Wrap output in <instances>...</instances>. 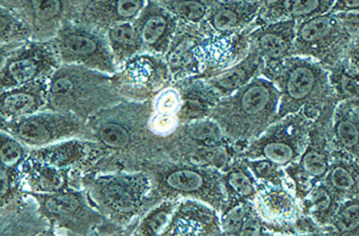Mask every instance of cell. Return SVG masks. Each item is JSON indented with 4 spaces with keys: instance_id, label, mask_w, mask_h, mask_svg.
Segmentation results:
<instances>
[{
    "instance_id": "obj_1",
    "label": "cell",
    "mask_w": 359,
    "mask_h": 236,
    "mask_svg": "<svg viewBox=\"0 0 359 236\" xmlns=\"http://www.w3.org/2000/svg\"><path fill=\"white\" fill-rule=\"evenodd\" d=\"M152 100H123L100 110L86 122L83 138L96 141L104 158L90 173L136 171L142 164L169 160L168 138L153 134L149 128Z\"/></svg>"
},
{
    "instance_id": "obj_2",
    "label": "cell",
    "mask_w": 359,
    "mask_h": 236,
    "mask_svg": "<svg viewBox=\"0 0 359 236\" xmlns=\"http://www.w3.org/2000/svg\"><path fill=\"white\" fill-rule=\"evenodd\" d=\"M279 99L274 82L258 76L236 92L222 97L210 117L219 124L238 154L276 122Z\"/></svg>"
},
{
    "instance_id": "obj_3",
    "label": "cell",
    "mask_w": 359,
    "mask_h": 236,
    "mask_svg": "<svg viewBox=\"0 0 359 236\" xmlns=\"http://www.w3.org/2000/svg\"><path fill=\"white\" fill-rule=\"evenodd\" d=\"M274 82L280 95L277 119L304 113L314 120L325 105L337 100L331 81L330 71L314 59L291 56L262 75Z\"/></svg>"
},
{
    "instance_id": "obj_4",
    "label": "cell",
    "mask_w": 359,
    "mask_h": 236,
    "mask_svg": "<svg viewBox=\"0 0 359 236\" xmlns=\"http://www.w3.org/2000/svg\"><path fill=\"white\" fill-rule=\"evenodd\" d=\"M151 179L144 214L165 199L192 198L222 212L226 204L222 171L189 162L163 160L142 164ZM142 214V215H144Z\"/></svg>"
},
{
    "instance_id": "obj_5",
    "label": "cell",
    "mask_w": 359,
    "mask_h": 236,
    "mask_svg": "<svg viewBox=\"0 0 359 236\" xmlns=\"http://www.w3.org/2000/svg\"><path fill=\"white\" fill-rule=\"evenodd\" d=\"M125 100L112 75L77 65H60L49 77L46 110L72 114L87 122L100 110Z\"/></svg>"
},
{
    "instance_id": "obj_6",
    "label": "cell",
    "mask_w": 359,
    "mask_h": 236,
    "mask_svg": "<svg viewBox=\"0 0 359 236\" xmlns=\"http://www.w3.org/2000/svg\"><path fill=\"white\" fill-rule=\"evenodd\" d=\"M83 187L100 212L125 229L144 214L151 179L144 170L102 171L83 175Z\"/></svg>"
},
{
    "instance_id": "obj_7",
    "label": "cell",
    "mask_w": 359,
    "mask_h": 236,
    "mask_svg": "<svg viewBox=\"0 0 359 236\" xmlns=\"http://www.w3.org/2000/svg\"><path fill=\"white\" fill-rule=\"evenodd\" d=\"M26 193V192H25ZM39 206V213L52 229L89 235L102 230L121 229L109 221L94 206L85 188H69L57 193H26Z\"/></svg>"
},
{
    "instance_id": "obj_8",
    "label": "cell",
    "mask_w": 359,
    "mask_h": 236,
    "mask_svg": "<svg viewBox=\"0 0 359 236\" xmlns=\"http://www.w3.org/2000/svg\"><path fill=\"white\" fill-rule=\"evenodd\" d=\"M62 65H77L114 75L117 67L104 31L73 20L52 38Z\"/></svg>"
},
{
    "instance_id": "obj_9",
    "label": "cell",
    "mask_w": 359,
    "mask_h": 236,
    "mask_svg": "<svg viewBox=\"0 0 359 236\" xmlns=\"http://www.w3.org/2000/svg\"><path fill=\"white\" fill-rule=\"evenodd\" d=\"M312 122L302 112L277 119L239 152L237 157L266 158L285 168L297 162L304 153Z\"/></svg>"
},
{
    "instance_id": "obj_10",
    "label": "cell",
    "mask_w": 359,
    "mask_h": 236,
    "mask_svg": "<svg viewBox=\"0 0 359 236\" xmlns=\"http://www.w3.org/2000/svg\"><path fill=\"white\" fill-rule=\"evenodd\" d=\"M353 40L335 14L327 12L297 23L294 55L331 69L346 57Z\"/></svg>"
},
{
    "instance_id": "obj_11",
    "label": "cell",
    "mask_w": 359,
    "mask_h": 236,
    "mask_svg": "<svg viewBox=\"0 0 359 236\" xmlns=\"http://www.w3.org/2000/svg\"><path fill=\"white\" fill-rule=\"evenodd\" d=\"M113 84L126 100H153L163 88L174 84L167 59L144 52L126 61L112 75Z\"/></svg>"
},
{
    "instance_id": "obj_12",
    "label": "cell",
    "mask_w": 359,
    "mask_h": 236,
    "mask_svg": "<svg viewBox=\"0 0 359 236\" xmlns=\"http://www.w3.org/2000/svg\"><path fill=\"white\" fill-rule=\"evenodd\" d=\"M1 131L35 149L75 137L83 138L86 122L72 114L43 110L18 119L1 120Z\"/></svg>"
},
{
    "instance_id": "obj_13",
    "label": "cell",
    "mask_w": 359,
    "mask_h": 236,
    "mask_svg": "<svg viewBox=\"0 0 359 236\" xmlns=\"http://www.w3.org/2000/svg\"><path fill=\"white\" fill-rule=\"evenodd\" d=\"M60 57L51 40H29L1 53V90L49 78L60 67Z\"/></svg>"
},
{
    "instance_id": "obj_14",
    "label": "cell",
    "mask_w": 359,
    "mask_h": 236,
    "mask_svg": "<svg viewBox=\"0 0 359 236\" xmlns=\"http://www.w3.org/2000/svg\"><path fill=\"white\" fill-rule=\"evenodd\" d=\"M81 0H0L32 32V40H51L62 25L76 20Z\"/></svg>"
},
{
    "instance_id": "obj_15",
    "label": "cell",
    "mask_w": 359,
    "mask_h": 236,
    "mask_svg": "<svg viewBox=\"0 0 359 236\" xmlns=\"http://www.w3.org/2000/svg\"><path fill=\"white\" fill-rule=\"evenodd\" d=\"M254 206L269 235L294 234L293 225L302 214V206L300 200L289 185L260 183Z\"/></svg>"
},
{
    "instance_id": "obj_16",
    "label": "cell",
    "mask_w": 359,
    "mask_h": 236,
    "mask_svg": "<svg viewBox=\"0 0 359 236\" xmlns=\"http://www.w3.org/2000/svg\"><path fill=\"white\" fill-rule=\"evenodd\" d=\"M30 155L57 168L71 171L83 181L104 158V152L96 141L75 137L46 147L31 149Z\"/></svg>"
},
{
    "instance_id": "obj_17",
    "label": "cell",
    "mask_w": 359,
    "mask_h": 236,
    "mask_svg": "<svg viewBox=\"0 0 359 236\" xmlns=\"http://www.w3.org/2000/svg\"><path fill=\"white\" fill-rule=\"evenodd\" d=\"M338 100L325 105L323 111L313 120L309 131V140L304 153L295 162L296 166L316 183L323 181L329 170L333 156L332 122Z\"/></svg>"
},
{
    "instance_id": "obj_18",
    "label": "cell",
    "mask_w": 359,
    "mask_h": 236,
    "mask_svg": "<svg viewBox=\"0 0 359 236\" xmlns=\"http://www.w3.org/2000/svg\"><path fill=\"white\" fill-rule=\"evenodd\" d=\"M296 27L294 20L258 23L250 33V42L264 61V69H271L285 59L294 56ZM264 72V71H262Z\"/></svg>"
},
{
    "instance_id": "obj_19",
    "label": "cell",
    "mask_w": 359,
    "mask_h": 236,
    "mask_svg": "<svg viewBox=\"0 0 359 236\" xmlns=\"http://www.w3.org/2000/svg\"><path fill=\"white\" fill-rule=\"evenodd\" d=\"M134 23L146 52L163 57L169 52L180 27V20L155 0H148Z\"/></svg>"
},
{
    "instance_id": "obj_20",
    "label": "cell",
    "mask_w": 359,
    "mask_h": 236,
    "mask_svg": "<svg viewBox=\"0 0 359 236\" xmlns=\"http://www.w3.org/2000/svg\"><path fill=\"white\" fill-rule=\"evenodd\" d=\"M260 0H217L198 27L203 34L230 35L253 25L262 8Z\"/></svg>"
},
{
    "instance_id": "obj_21",
    "label": "cell",
    "mask_w": 359,
    "mask_h": 236,
    "mask_svg": "<svg viewBox=\"0 0 359 236\" xmlns=\"http://www.w3.org/2000/svg\"><path fill=\"white\" fill-rule=\"evenodd\" d=\"M163 235H222L220 212L201 200L182 198Z\"/></svg>"
},
{
    "instance_id": "obj_22",
    "label": "cell",
    "mask_w": 359,
    "mask_h": 236,
    "mask_svg": "<svg viewBox=\"0 0 359 236\" xmlns=\"http://www.w3.org/2000/svg\"><path fill=\"white\" fill-rule=\"evenodd\" d=\"M22 188L26 193H57L69 188H83V181L71 171L57 168L33 156L20 166Z\"/></svg>"
},
{
    "instance_id": "obj_23",
    "label": "cell",
    "mask_w": 359,
    "mask_h": 236,
    "mask_svg": "<svg viewBox=\"0 0 359 236\" xmlns=\"http://www.w3.org/2000/svg\"><path fill=\"white\" fill-rule=\"evenodd\" d=\"M148 0H81L76 21L106 33L109 27L134 21Z\"/></svg>"
},
{
    "instance_id": "obj_24",
    "label": "cell",
    "mask_w": 359,
    "mask_h": 236,
    "mask_svg": "<svg viewBox=\"0 0 359 236\" xmlns=\"http://www.w3.org/2000/svg\"><path fill=\"white\" fill-rule=\"evenodd\" d=\"M48 88L49 78H43L22 86L1 90V120L18 119L46 110L48 103Z\"/></svg>"
},
{
    "instance_id": "obj_25",
    "label": "cell",
    "mask_w": 359,
    "mask_h": 236,
    "mask_svg": "<svg viewBox=\"0 0 359 236\" xmlns=\"http://www.w3.org/2000/svg\"><path fill=\"white\" fill-rule=\"evenodd\" d=\"M180 94L182 105L178 113L180 124L210 117L220 97L203 78L188 77L174 82Z\"/></svg>"
},
{
    "instance_id": "obj_26",
    "label": "cell",
    "mask_w": 359,
    "mask_h": 236,
    "mask_svg": "<svg viewBox=\"0 0 359 236\" xmlns=\"http://www.w3.org/2000/svg\"><path fill=\"white\" fill-rule=\"evenodd\" d=\"M264 69V59L250 46L248 54L238 63L216 75L203 78V79L222 98L236 92L258 76H262Z\"/></svg>"
},
{
    "instance_id": "obj_27",
    "label": "cell",
    "mask_w": 359,
    "mask_h": 236,
    "mask_svg": "<svg viewBox=\"0 0 359 236\" xmlns=\"http://www.w3.org/2000/svg\"><path fill=\"white\" fill-rule=\"evenodd\" d=\"M336 0H268L262 4L258 23L278 20L302 22L317 15L331 12Z\"/></svg>"
},
{
    "instance_id": "obj_28",
    "label": "cell",
    "mask_w": 359,
    "mask_h": 236,
    "mask_svg": "<svg viewBox=\"0 0 359 236\" xmlns=\"http://www.w3.org/2000/svg\"><path fill=\"white\" fill-rule=\"evenodd\" d=\"M334 150L354 157L359 162V107L338 103L332 122Z\"/></svg>"
},
{
    "instance_id": "obj_29",
    "label": "cell",
    "mask_w": 359,
    "mask_h": 236,
    "mask_svg": "<svg viewBox=\"0 0 359 236\" xmlns=\"http://www.w3.org/2000/svg\"><path fill=\"white\" fill-rule=\"evenodd\" d=\"M222 183L226 192V204L233 206L241 202H253L259 191L260 183L243 158L236 157L222 171Z\"/></svg>"
},
{
    "instance_id": "obj_30",
    "label": "cell",
    "mask_w": 359,
    "mask_h": 236,
    "mask_svg": "<svg viewBox=\"0 0 359 236\" xmlns=\"http://www.w3.org/2000/svg\"><path fill=\"white\" fill-rule=\"evenodd\" d=\"M323 181L341 200L359 197V162L348 154L334 150L331 164Z\"/></svg>"
},
{
    "instance_id": "obj_31",
    "label": "cell",
    "mask_w": 359,
    "mask_h": 236,
    "mask_svg": "<svg viewBox=\"0 0 359 236\" xmlns=\"http://www.w3.org/2000/svg\"><path fill=\"white\" fill-rule=\"evenodd\" d=\"M341 202L339 196L321 181L304 199L300 200V206L302 213L312 217L327 231Z\"/></svg>"
},
{
    "instance_id": "obj_32",
    "label": "cell",
    "mask_w": 359,
    "mask_h": 236,
    "mask_svg": "<svg viewBox=\"0 0 359 236\" xmlns=\"http://www.w3.org/2000/svg\"><path fill=\"white\" fill-rule=\"evenodd\" d=\"M109 46L117 67L140 53L146 52L144 42L134 21L118 23L106 31Z\"/></svg>"
},
{
    "instance_id": "obj_33",
    "label": "cell",
    "mask_w": 359,
    "mask_h": 236,
    "mask_svg": "<svg viewBox=\"0 0 359 236\" xmlns=\"http://www.w3.org/2000/svg\"><path fill=\"white\" fill-rule=\"evenodd\" d=\"M330 81L338 103L359 107V72L344 57L329 69Z\"/></svg>"
},
{
    "instance_id": "obj_34",
    "label": "cell",
    "mask_w": 359,
    "mask_h": 236,
    "mask_svg": "<svg viewBox=\"0 0 359 236\" xmlns=\"http://www.w3.org/2000/svg\"><path fill=\"white\" fill-rule=\"evenodd\" d=\"M180 199H165L147 211L136 223L135 235H163L173 218Z\"/></svg>"
},
{
    "instance_id": "obj_35",
    "label": "cell",
    "mask_w": 359,
    "mask_h": 236,
    "mask_svg": "<svg viewBox=\"0 0 359 236\" xmlns=\"http://www.w3.org/2000/svg\"><path fill=\"white\" fill-rule=\"evenodd\" d=\"M182 25L201 27L217 0H155Z\"/></svg>"
},
{
    "instance_id": "obj_36",
    "label": "cell",
    "mask_w": 359,
    "mask_h": 236,
    "mask_svg": "<svg viewBox=\"0 0 359 236\" xmlns=\"http://www.w3.org/2000/svg\"><path fill=\"white\" fill-rule=\"evenodd\" d=\"M32 40L30 27L8 8L0 6V42L1 53L9 52Z\"/></svg>"
},
{
    "instance_id": "obj_37",
    "label": "cell",
    "mask_w": 359,
    "mask_h": 236,
    "mask_svg": "<svg viewBox=\"0 0 359 236\" xmlns=\"http://www.w3.org/2000/svg\"><path fill=\"white\" fill-rule=\"evenodd\" d=\"M327 235L359 236V197L342 200Z\"/></svg>"
},
{
    "instance_id": "obj_38",
    "label": "cell",
    "mask_w": 359,
    "mask_h": 236,
    "mask_svg": "<svg viewBox=\"0 0 359 236\" xmlns=\"http://www.w3.org/2000/svg\"><path fill=\"white\" fill-rule=\"evenodd\" d=\"M259 183L271 185H290L285 168L266 158H243ZM292 189V188H291ZM294 192V191H293Z\"/></svg>"
},
{
    "instance_id": "obj_39",
    "label": "cell",
    "mask_w": 359,
    "mask_h": 236,
    "mask_svg": "<svg viewBox=\"0 0 359 236\" xmlns=\"http://www.w3.org/2000/svg\"><path fill=\"white\" fill-rule=\"evenodd\" d=\"M253 210V202H241L226 206L220 212L222 235H241L243 227Z\"/></svg>"
},
{
    "instance_id": "obj_40",
    "label": "cell",
    "mask_w": 359,
    "mask_h": 236,
    "mask_svg": "<svg viewBox=\"0 0 359 236\" xmlns=\"http://www.w3.org/2000/svg\"><path fill=\"white\" fill-rule=\"evenodd\" d=\"M0 143H1V148H0L1 168H18L30 155L31 149H29V147L4 131H1Z\"/></svg>"
},
{
    "instance_id": "obj_41",
    "label": "cell",
    "mask_w": 359,
    "mask_h": 236,
    "mask_svg": "<svg viewBox=\"0 0 359 236\" xmlns=\"http://www.w3.org/2000/svg\"><path fill=\"white\" fill-rule=\"evenodd\" d=\"M294 234H327L325 228L321 227L318 223L309 215L302 214L297 217L293 225Z\"/></svg>"
},
{
    "instance_id": "obj_42",
    "label": "cell",
    "mask_w": 359,
    "mask_h": 236,
    "mask_svg": "<svg viewBox=\"0 0 359 236\" xmlns=\"http://www.w3.org/2000/svg\"><path fill=\"white\" fill-rule=\"evenodd\" d=\"M333 13L353 39L359 37V8Z\"/></svg>"
},
{
    "instance_id": "obj_43",
    "label": "cell",
    "mask_w": 359,
    "mask_h": 236,
    "mask_svg": "<svg viewBox=\"0 0 359 236\" xmlns=\"http://www.w3.org/2000/svg\"><path fill=\"white\" fill-rule=\"evenodd\" d=\"M346 58L352 67H354L359 72V37L353 40L351 46H348Z\"/></svg>"
},
{
    "instance_id": "obj_44",
    "label": "cell",
    "mask_w": 359,
    "mask_h": 236,
    "mask_svg": "<svg viewBox=\"0 0 359 236\" xmlns=\"http://www.w3.org/2000/svg\"><path fill=\"white\" fill-rule=\"evenodd\" d=\"M359 0H336L331 12H342V11L358 10Z\"/></svg>"
},
{
    "instance_id": "obj_45",
    "label": "cell",
    "mask_w": 359,
    "mask_h": 236,
    "mask_svg": "<svg viewBox=\"0 0 359 236\" xmlns=\"http://www.w3.org/2000/svg\"><path fill=\"white\" fill-rule=\"evenodd\" d=\"M262 4H264V2L268 1V0H262Z\"/></svg>"
},
{
    "instance_id": "obj_46",
    "label": "cell",
    "mask_w": 359,
    "mask_h": 236,
    "mask_svg": "<svg viewBox=\"0 0 359 236\" xmlns=\"http://www.w3.org/2000/svg\"><path fill=\"white\" fill-rule=\"evenodd\" d=\"M260 1H262V0H260Z\"/></svg>"
}]
</instances>
